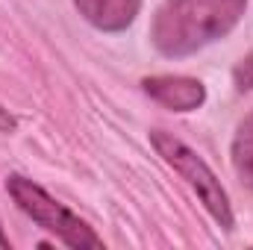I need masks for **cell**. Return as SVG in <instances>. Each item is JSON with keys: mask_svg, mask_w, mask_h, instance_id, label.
<instances>
[{"mask_svg": "<svg viewBox=\"0 0 253 250\" xmlns=\"http://www.w3.org/2000/svg\"><path fill=\"white\" fill-rule=\"evenodd\" d=\"M248 0H165L156 9L150 39L162 56H189L224 39L245 15Z\"/></svg>", "mask_w": 253, "mask_h": 250, "instance_id": "obj_1", "label": "cell"}, {"mask_svg": "<svg viewBox=\"0 0 253 250\" xmlns=\"http://www.w3.org/2000/svg\"><path fill=\"white\" fill-rule=\"evenodd\" d=\"M6 191L9 197L18 203V209L33 218L42 230H47L50 236H56L62 245L74 250H97L103 248V239L80 218L74 215L68 206H62L59 200H53L42 186H36L33 180L21 177V174H12L6 180Z\"/></svg>", "mask_w": 253, "mask_h": 250, "instance_id": "obj_2", "label": "cell"}, {"mask_svg": "<svg viewBox=\"0 0 253 250\" xmlns=\"http://www.w3.org/2000/svg\"><path fill=\"white\" fill-rule=\"evenodd\" d=\"M150 144L156 147V153L189 183L200 203L206 206V212L224 227V230H233V206H230V197L221 186V180L215 177V171L191 150L186 141H180L177 135L171 132H162V129H153L150 132Z\"/></svg>", "mask_w": 253, "mask_h": 250, "instance_id": "obj_3", "label": "cell"}, {"mask_svg": "<svg viewBox=\"0 0 253 250\" xmlns=\"http://www.w3.org/2000/svg\"><path fill=\"white\" fill-rule=\"evenodd\" d=\"M144 91L162 103L165 109H174V112H191V109H200L203 100H206V88L200 80H191V77H147L144 83Z\"/></svg>", "mask_w": 253, "mask_h": 250, "instance_id": "obj_4", "label": "cell"}, {"mask_svg": "<svg viewBox=\"0 0 253 250\" xmlns=\"http://www.w3.org/2000/svg\"><path fill=\"white\" fill-rule=\"evenodd\" d=\"M80 15L103 33H118L129 27L141 9V0H74Z\"/></svg>", "mask_w": 253, "mask_h": 250, "instance_id": "obj_5", "label": "cell"}, {"mask_svg": "<svg viewBox=\"0 0 253 250\" xmlns=\"http://www.w3.org/2000/svg\"><path fill=\"white\" fill-rule=\"evenodd\" d=\"M233 171L242 180V186H248L253 191V112L239 124L236 135H233Z\"/></svg>", "mask_w": 253, "mask_h": 250, "instance_id": "obj_6", "label": "cell"}, {"mask_svg": "<svg viewBox=\"0 0 253 250\" xmlns=\"http://www.w3.org/2000/svg\"><path fill=\"white\" fill-rule=\"evenodd\" d=\"M236 88L239 91H251L253 88V56L242 59L236 65Z\"/></svg>", "mask_w": 253, "mask_h": 250, "instance_id": "obj_7", "label": "cell"}, {"mask_svg": "<svg viewBox=\"0 0 253 250\" xmlns=\"http://www.w3.org/2000/svg\"><path fill=\"white\" fill-rule=\"evenodd\" d=\"M15 126H18V118H15V115L0 103V132H12Z\"/></svg>", "mask_w": 253, "mask_h": 250, "instance_id": "obj_8", "label": "cell"}, {"mask_svg": "<svg viewBox=\"0 0 253 250\" xmlns=\"http://www.w3.org/2000/svg\"><path fill=\"white\" fill-rule=\"evenodd\" d=\"M0 245H3V248L9 245V242H6V236H3V230H0Z\"/></svg>", "mask_w": 253, "mask_h": 250, "instance_id": "obj_9", "label": "cell"}]
</instances>
